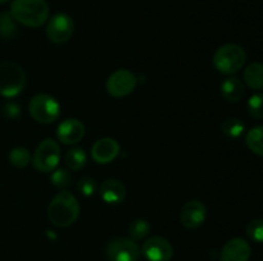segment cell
I'll return each mask as SVG.
<instances>
[{
  "instance_id": "obj_1",
  "label": "cell",
  "mask_w": 263,
  "mask_h": 261,
  "mask_svg": "<svg viewBox=\"0 0 263 261\" xmlns=\"http://www.w3.org/2000/svg\"><path fill=\"white\" fill-rule=\"evenodd\" d=\"M9 13L21 25L36 28L48 20L49 5L46 0H13Z\"/></svg>"
},
{
  "instance_id": "obj_2",
  "label": "cell",
  "mask_w": 263,
  "mask_h": 261,
  "mask_svg": "<svg viewBox=\"0 0 263 261\" xmlns=\"http://www.w3.org/2000/svg\"><path fill=\"white\" fill-rule=\"evenodd\" d=\"M80 210L76 197L68 191H62L49 204L48 217L55 227L66 228L79 219Z\"/></svg>"
},
{
  "instance_id": "obj_3",
  "label": "cell",
  "mask_w": 263,
  "mask_h": 261,
  "mask_svg": "<svg viewBox=\"0 0 263 261\" xmlns=\"http://www.w3.org/2000/svg\"><path fill=\"white\" fill-rule=\"evenodd\" d=\"M246 60V50L236 44H226L221 46L213 55V66L222 74L236 73L243 68Z\"/></svg>"
},
{
  "instance_id": "obj_4",
  "label": "cell",
  "mask_w": 263,
  "mask_h": 261,
  "mask_svg": "<svg viewBox=\"0 0 263 261\" xmlns=\"http://www.w3.org/2000/svg\"><path fill=\"white\" fill-rule=\"evenodd\" d=\"M26 86V73L22 67L13 61L0 63V95L14 97L22 92Z\"/></svg>"
},
{
  "instance_id": "obj_5",
  "label": "cell",
  "mask_w": 263,
  "mask_h": 261,
  "mask_svg": "<svg viewBox=\"0 0 263 261\" xmlns=\"http://www.w3.org/2000/svg\"><path fill=\"white\" fill-rule=\"evenodd\" d=\"M28 110L36 122L49 124L58 119L61 114V105L55 97L48 94H39L30 100Z\"/></svg>"
},
{
  "instance_id": "obj_6",
  "label": "cell",
  "mask_w": 263,
  "mask_h": 261,
  "mask_svg": "<svg viewBox=\"0 0 263 261\" xmlns=\"http://www.w3.org/2000/svg\"><path fill=\"white\" fill-rule=\"evenodd\" d=\"M61 159V147L54 140H44L36 147L32 163L36 170L49 173L57 169Z\"/></svg>"
},
{
  "instance_id": "obj_7",
  "label": "cell",
  "mask_w": 263,
  "mask_h": 261,
  "mask_svg": "<svg viewBox=\"0 0 263 261\" xmlns=\"http://www.w3.org/2000/svg\"><path fill=\"white\" fill-rule=\"evenodd\" d=\"M105 253L109 261H139L141 251L130 238H115L107 245Z\"/></svg>"
},
{
  "instance_id": "obj_8",
  "label": "cell",
  "mask_w": 263,
  "mask_h": 261,
  "mask_svg": "<svg viewBox=\"0 0 263 261\" xmlns=\"http://www.w3.org/2000/svg\"><path fill=\"white\" fill-rule=\"evenodd\" d=\"M74 32L73 19L66 13H58L49 19L46 25V36L54 44H64Z\"/></svg>"
},
{
  "instance_id": "obj_9",
  "label": "cell",
  "mask_w": 263,
  "mask_h": 261,
  "mask_svg": "<svg viewBox=\"0 0 263 261\" xmlns=\"http://www.w3.org/2000/svg\"><path fill=\"white\" fill-rule=\"evenodd\" d=\"M136 87V77L127 69L113 72L107 81V91L113 97H125Z\"/></svg>"
},
{
  "instance_id": "obj_10",
  "label": "cell",
  "mask_w": 263,
  "mask_h": 261,
  "mask_svg": "<svg viewBox=\"0 0 263 261\" xmlns=\"http://www.w3.org/2000/svg\"><path fill=\"white\" fill-rule=\"evenodd\" d=\"M207 207L199 200H190L180 211V222L187 229H197L204 223Z\"/></svg>"
},
{
  "instance_id": "obj_11",
  "label": "cell",
  "mask_w": 263,
  "mask_h": 261,
  "mask_svg": "<svg viewBox=\"0 0 263 261\" xmlns=\"http://www.w3.org/2000/svg\"><path fill=\"white\" fill-rule=\"evenodd\" d=\"M141 252L148 261H170L174 256V247L162 237H152L143 245Z\"/></svg>"
},
{
  "instance_id": "obj_12",
  "label": "cell",
  "mask_w": 263,
  "mask_h": 261,
  "mask_svg": "<svg viewBox=\"0 0 263 261\" xmlns=\"http://www.w3.org/2000/svg\"><path fill=\"white\" fill-rule=\"evenodd\" d=\"M84 136L85 125L82 124L81 120L74 119V118H68V119L63 120L57 129V137L64 145H74V143L80 142Z\"/></svg>"
},
{
  "instance_id": "obj_13",
  "label": "cell",
  "mask_w": 263,
  "mask_h": 261,
  "mask_svg": "<svg viewBox=\"0 0 263 261\" xmlns=\"http://www.w3.org/2000/svg\"><path fill=\"white\" fill-rule=\"evenodd\" d=\"M120 154V145L115 138L104 137L92 145L91 158L98 164H108L115 160Z\"/></svg>"
},
{
  "instance_id": "obj_14",
  "label": "cell",
  "mask_w": 263,
  "mask_h": 261,
  "mask_svg": "<svg viewBox=\"0 0 263 261\" xmlns=\"http://www.w3.org/2000/svg\"><path fill=\"white\" fill-rule=\"evenodd\" d=\"M251 246L243 238H233L225 243L221 251V261H248Z\"/></svg>"
},
{
  "instance_id": "obj_15",
  "label": "cell",
  "mask_w": 263,
  "mask_h": 261,
  "mask_svg": "<svg viewBox=\"0 0 263 261\" xmlns=\"http://www.w3.org/2000/svg\"><path fill=\"white\" fill-rule=\"evenodd\" d=\"M99 193L107 204H121L126 199V187L118 179H107L100 184Z\"/></svg>"
},
{
  "instance_id": "obj_16",
  "label": "cell",
  "mask_w": 263,
  "mask_h": 261,
  "mask_svg": "<svg viewBox=\"0 0 263 261\" xmlns=\"http://www.w3.org/2000/svg\"><path fill=\"white\" fill-rule=\"evenodd\" d=\"M221 95L228 101L238 102L246 95V87L239 78L229 77V78L223 79L222 83H221Z\"/></svg>"
},
{
  "instance_id": "obj_17",
  "label": "cell",
  "mask_w": 263,
  "mask_h": 261,
  "mask_svg": "<svg viewBox=\"0 0 263 261\" xmlns=\"http://www.w3.org/2000/svg\"><path fill=\"white\" fill-rule=\"evenodd\" d=\"M244 81L251 89L263 90V64L251 63L244 71Z\"/></svg>"
},
{
  "instance_id": "obj_18",
  "label": "cell",
  "mask_w": 263,
  "mask_h": 261,
  "mask_svg": "<svg viewBox=\"0 0 263 261\" xmlns=\"http://www.w3.org/2000/svg\"><path fill=\"white\" fill-rule=\"evenodd\" d=\"M247 146L256 155L263 156V125H257L252 128L246 137Z\"/></svg>"
},
{
  "instance_id": "obj_19",
  "label": "cell",
  "mask_w": 263,
  "mask_h": 261,
  "mask_svg": "<svg viewBox=\"0 0 263 261\" xmlns=\"http://www.w3.org/2000/svg\"><path fill=\"white\" fill-rule=\"evenodd\" d=\"M64 160H66V165L71 170H80V169H82L86 165L87 155L84 148L74 147L67 151L66 156H64Z\"/></svg>"
},
{
  "instance_id": "obj_20",
  "label": "cell",
  "mask_w": 263,
  "mask_h": 261,
  "mask_svg": "<svg viewBox=\"0 0 263 261\" xmlns=\"http://www.w3.org/2000/svg\"><path fill=\"white\" fill-rule=\"evenodd\" d=\"M17 20L12 17V14L8 12L0 13V38L3 40H9L17 35Z\"/></svg>"
},
{
  "instance_id": "obj_21",
  "label": "cell",
  "mask_w": 263,
  "mask_h": 261,
  "mask_svg": "<svg viewBox=\"0 0 263 261\" xmlns=\"http://www.w3.org/2000/svg\"><path fill=\"white\" fill-rule=\"evenodd\" d=\"M246 130V124L239 118H229L222 123V132L229 138H239L243 136Z\"/></svg>"
},
{
  "instance_id": "obj_22",
  "label": "cell",
  "mask_w": 263,
  "mask_h": 261,
  "mask_svg": "<svg viewBox=\"0 0 263 261\" xmlns=\"http://www.w3.org/2000/svg\"><path fill=\"white\" fill-rule=\"evenodd\" d=\"M151 229L152 227L148 220L140 217V219H135L134 222H131L130 227H128V233H130L131 240L139 241L144 240L151 233Z\"/></svg>"
},
{
  "instance_id": "obj_23",
  "label": "cell",
  "mask_w": 263,
  "mask_h": 261,
  "mask_svg": "<svg viewBox=\"0 0 263 261\" xmlns=\"http://www.w3.org/2000/svg\"><path fill=\"white\" fill-rule=\"evenodd\" d=\"M9 161L15 168H26L31 161L30 151L25 147H14L9 153Z\"/></svg>"
},
{
  "instance_id": "obj_24",
  "label": "cell",
  "mask_w": 263,
  "mask_h": 261,
  "mask_svg": "<svg viewBox=\"0 0 263 261\" xmlns=\"http://www.w3.org/2000/svg\"><path fill=\"white\" fill-rule=\"evenodd\" d=\"M71 174L67 169L64 168H57L54 169L53 173L50 176V181L53 186L58 189H66L71 183Z\"/></svg>"
},
{
  "instance_id": "obj_25",
  "label": "cell",
  "mask_w": 263,
  "mask_h": 261,
  "mask_svg": "<svg viewBox=\"0 0 263 261\" xmlns=\"http://www.w3.org/2000/svg\"><path fill=\"white\" fill-rule=\"evenodd\" d=\"M248 113L254 119H263V94H254L249 97L248 104Z\"/></svg>"
},
{
  "instance_id": "obj_26",
  "label": "cell",
  "mask_w": 263,
  "mask_h": 261,
  "mask_svg": "<svg viewBox=\"0 0 263 261\" xmlns=\"http://www.w3.org/2000/svg\"><path fill=\"white\" fill-rule=\"evenodd\" d=\"M247 234L253 242L263 243V219H254L247 227Z\"/></svg>"
},
{
  "instance_id": "obj_27",
  "label": "cell",
  "mask_w": 263,
  "mask_h": 261,
  "mask_svg": "<svg viewBox=\"0 0 263 261\" xmlns=\"http://www.w3.org/2000/svg\"><path fill=\"white\" fill-rule=\"evenodd\" d=\"M77 188L81 192L84 196H92L94 192L97 191V183L92 178H89V177H84L79 181L77 183Z\"/></svg>"
},
{
  "instance_id": "obj_28",
  "label": "cell",
  "mask_w": 263,
  "mask_h": 261,
  "mask_svg": "<svg viewBox=\"0 0 263 261\" xmlns=\"http://www.w3.org/2000/svg\"><path fill=\"white\" fill-rule=\"evenodd\" d=\"M4 113L8 118H17L20 117L21 109L17 104H14V102H8L4 106Z\"/></svg>"
},
{
  "instance_id": "obj_29",
  "label": "cell",
  "mask_w": 263,
  "mask_h": 261,
  "mask_svg": "<svg viewBox=\"0 0 263 261\" xmlns=\"http://www.w3.org/2000/svg\"><path fill=\"white\" fill-rule=\"evenodd\" d=\"M9 0H0V4H5V3H8Z\"/></svg>"
}]
</instances>
